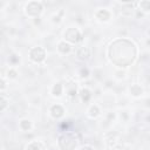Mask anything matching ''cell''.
<instances>
[{
	"label": "cell",
	"instance_id": "obj_16",
	"mask_svg": "<svg viewBox=\"0 0 150 150\" xmlns=\"http://www.w3.org/2000/svg\"><path fill=\"white\" fill-rule=\"evenodd\" d=\"M2 76H5L8 81H13V80H16L18 79L19 73H18V70H16L15 67H8L7 70H6V73L2 74Z\"/></svg>",
	"mask_w": 150,
	"mask_h": 150
},
{
	"label": "cell",
	"instance_id": "obj_4",
	"mask_svg": "<svg viewBox=\"0 0 150 150\" xmlns=\"http://www.w3.org/2000/svg\"><path fill=\"white\" fill-rule=\"evenodd\" d=\"M62 40L67 41L68 43L70 45H77L80 43L82 40H83V35H82V32L75 27V26H69L64 29L63 34H62Z\"/></svg>",
	"mask_w": 150,
	"mask_h": 150
},
{
	"label": "cell",
	"instance_id": "obj_17",
	"mask_svg": "<svg viewBox=\"0 0 150 150\" xmlns=\"http://www.w3.org/2000/svg\"><path fill=\"white\" fill-rule=\"evenodd\" d=\"M26 150H47L45 144L40 141H30L26 145Z\"/></svg>",
	"mask_w": 150,
	"mask_h": 150
},
{
	"label": "cell",
	"instance_id": "obj_1",
	"mask_svg": "<svg viewBox=\"0 0 150 150\" xmlns=\"http://www.w3.org/2000/svg\"><path fill=\"white\" fill-rule=\"evenodd\" d=\"M138 56L137 45L127 38L114 39L107 47V57L118 69H127L132 66Z\"/></svg>",
	"mask_w": 150,
	"mask_h": 150
},
{
	"label": "cell",
	"instance_id": "obj_2",
	"mask_svg": "<svg viewBox=\"0 0 150 150\" xmlns=\"http://www.w3.org/2000/svg\"><path fill=\"white\" fill-rule=\"evenodd\" d=\"M80 143V138L75 131H62L56 138V145L59 150H76Z\"/></svg>",
	"mask_w": 150,
	"mask_h": 150
},
{
	"label": "cell",
	"instance_id": "obj_13",
	"mask_svg": "<svg viewBox=\"0 0 150 150\" xmlns=\"http://www.w3.org/2000/svg\"><path fill=\"white\" fill-rule=\"evenodd\" d=\"M87 115H88L90 118H93V120L98 118V117L102 115L101 107H100L98 104H96V103H91V104L88 107V109H87Z\"/></svg>",
	"mask_w": 150,
	"mask_h": 150
},
{
	"label": "cell",
	"instance_id": "obj_14",
	"mask_svg": "<svg viewBox=\"0 0 150 150\" xmlns=\"http://www.w3.org/2000/svg\"><path fill=\"white\" fill-rule=\"evenodd\" d=\"M18 127L22 132H30L34 128V124L29 118H21L18 123Z\"/></svg>",
	"mask_w": 150,
	"mask_h": 150
},
{
	"label": "cell",
	"instance_id": "obj_9",
	"mask_svg": "<svg viewBox=\"0 0 150 150\" xmlns=\"http://www.w3.org/2000/svg\"><path fill=\"white\" fill-rule=\"evenodd\" d=\"M56 52H57L59 54H61V55H68V54H70L71 52H74V47H73V45L68 43L67 41L61 40V41H59L57 45H56Z\"/></svg>",
	"mask_w": 150,
	"mask_h": 150
},
{
	"label": "cell",
	"instance_id": "obj_11",
	"mask_svg": "<svg viewBox=\"0 0 150 150\" xmlns=\"http://www.w3.org/2000/svg\"><path fill=\"white\" fill-rule=\"evenodd\" d=\"M128 93H129V95L131 97L139 98V97H142L144 95V88L141 84H138V83H132L131 86H129Z\"/></svg>",
	"mask_w": 150,
	"mask_h": 150
},
{
	"label": "cell",
	"instance_id": "obj_5",
	"mask_svg": "<svg viewBox=\"0 0 150 150\" xmlns=\"http://www.w3.org/2000/svg\"><path fill=\"white\" fill-rule=\"evenodd\" d=\"M28 59L34 64L43 63L46 61V59H47V50H46V48H43L41 46L32 47L28 50Z\"/></svg>",
	"mask_w": 150,
	"mask_h": 150
},
{
	"label": "cell",
	"instance_id": "obj_3",
	"mask_svg": "<svg viewBox=\"0 0 150 150\" xmlns=\"http://www.w3.org/2000/svg\"><path fill=\"white\" fill-rule=\"evenodd\" d=\"M43 12H45V5L42 1H38V0H32L26 2L23 7V13L26 14V16L32 19L39 18Z\"/></svg>",
	"mask_w": 150,
	"mask_h": 150
},
{
	"label": "cell",
	"instance_id": "obj_18",
	"mask_svg": "<svg viewBox=\"0 0 150 150\" xmlns=\"http://www.w3.org/2000/svg\"><path fill=\"white\" fill-rule=\"evenodd\" d=\"M8 63L11 64V67H16L20 63V55H18L16 53L11 54L8 57Z\"/></svg>",
	"mask_w": 150,
	"mask_h": 150
},
{
	"label": "cell",
	"instance_id": "obj_20",
	"mask_svg": "<svg viewBox=\"0 0 150 150\" xmlns=\"http://www.w3.org/2000/svg\"><path fill=\"white\" fill-rule=\"evenodd\" d=\"M62 18H63V11L61 9V11L54 13L50 19H52V21H53L54 23H60V22L62 21Z\"/></svg>",
	"mask_w": 150,
	"mask_h": 150
},
{
	"label": "cell",
	"instance_id": "obj_6",
	"mask_svg": "<svg viewBox=\"0 0 150 150\" xmlns=\"http://www.w3.org/2000/svg\"><path fill=\"white\" fill-rule=\"evenodd\" d=\"M75 59L81 62H87L91 57V49L88 46H77L74 49Z\"/></svg>",
	"mask_w": 150,
	"mask_h": 150
},
{
	"label": "cell",
	"instance_id": "obj_8",
	"mask_svg": "<svg viewBox=\"0 0 150 150\" xmlns=\"http://www.w3.org/2000/svg\"><path fill=\"white\" fill-rule=\"evenodd\" d=\"M48 112L53 120H61L66 114V109L61 103H54L49 107Z\"/></svg>",
	"mask_w": 150,
	"mask_h": 150
},
{
	"label": "cell",
	"instance_id": "obj_21",
	"mask_svg": "<svg viewBox=\"0 0 150 150\" xmlns=\"http://www.w3.org/2000/svg\"><path fill=\"white\" fill-rule=\"evenodd\" d=\"M79 75H80L81 79H88L89 75H90V71H89V69H88L87 67H82V68L79 70Z\"/></svg>",
	"mask_w": 150,
	"mask_h": 150
},
{
	"label": "cell",
	"instance_id": "obj_12",
	"mask_svg": "<svg viewBox=\"0 0 150 150\" xmlns=\"http://www.w3.org/2000/svg\"><path fill=\"white\" fill-rule=\"evenodd\" d=\"M79 97L83 103H89L93 98V93L88 87H81L79 89Z\"/></svg>",
	"mask_w": 150,
	"mask_h": 150
},
{
	"label": "cell",
	"instance_id": "obj_19",
	"mask_svg": "<svg viewBox=\"0 0 150 150\" xmlns=\"http://www.w3.org/2000/svg\"><path fill=\"white\" fill-rule=\"evenodd\" d=\"M7 107H9V97H7L5 93H1V112H5Z\"/></svg>",
	"mask_w": 150,
	"mask_h": 150
},
{
	"label": "cell",
	"instance_id": "obj_7",
	"mask_svg": "<svg viewBox=\"0 0 150 150\" xmlns=\"http://www.w3.org/2000/svg\"><path fill=\"white\" fill-rule=\"evenodd\" d=\"M94 16H95V19L98 22L107 23V22L111 21V19H112V12L110 9H108V8H98L94 13Z\"/></svg>",
	"mask_w": 150,
	"mask_h": 150
},
{
	"label": "cell",
	"instance_id": "obj_22",
	"mask_svg": "<svg viewBox=\"0 0 150 150\" xmlns=\"http://www.w3.org/2000/svg\"><path fill=\"white\" fill-rule=\"evenodd\" d=\"M6 77L5 76H1V87H0V90H1V93H5V90H6V88H7V86H6Z\"/></svg>",
	"mask_w": 150,
	"mask_h": 150
},
{
	"label": "cell",
	"instance_id": "obj_10",
	"mask_svg": "<svg viewBox=\"0 0 150 150\" xmlns=\"http://www.w3.org/2000/svg\"><path fill=\"white\" fill-rule=\"evenodd\" d=\"M66 93V87L62 82H55L50 88V95L54 98H60Z\"/></svg>",
	"mask_w": 150,
	"mask_h": 150
},
{
	"label": "cell",
	"instance_id": "obj_23",
	"mask_svg": "<svg viewBox=\"0 0 150 150\" xmlns=\"http://www.w3.org/2000/svg\"><path fill=\"white\" fill-rule=\"evenodd\" d=\"M77 150H94V148L91 145H89V144H84V145H81Z\"/></svg>",
	"mask_w": 150,
	"mask_h": 150
},
{
	"label": "cell",
	"instance_id": "obj_15",
	"mask_svg": "<svg viewBox=\"0 0 150 150\" xmlns=\"http://www.w3.org/2000/svg\"><path fill=\"white\" fill-rule=\"evenodd\" d=\"M135 6L137 7L136 9H138L139 12L144 13V14H149L150 13V0H141L135 2Z\"/></svg>",
	"mask_w": 150,
	"mask_h": 150
}]
</instances>
